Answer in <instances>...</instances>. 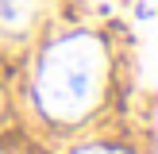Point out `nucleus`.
Here are the masks:
<instances>
[{
  "label": "nucleus",
  "mask_w": 158,
  "mask_h": 154,
  "mask_svg": "<svg viewBox=\"0 0 158 154\" xmlns=\"http://www.w3.org/2000/svg\"><path fill=\"white\" fill-rule=\"evenodd\" d=\"M81 154H116V150H81Z\"/></svg>",
  "instance_id": "obj_3"
},
{
  "label": "nucleus",
  "mask_w": 158,
  "mask_h": 154,
  "mask_svg": "<svg viewBox=\"0 0 158 154\" xmlns=\"http://www.w3.org/2000/svg\"><path fill=\"white\" fill-rule=\"evenodd\" d=\"M39 15V0H0V31L23 35Z\"/></svg>",
  "instance_id": "obj_2"
},
{
  "label": "nucleus",
  "mask_w": 158,
  "mask_h": 154,
  "mask_svg": "<svg viewBox=\"0 0 158 154\" xmlns=\"http://www.w3.org/2000/svg\"><path fill=\"white\" fill-rule=\"evenodd\" d=\"M104 73H108V58H104L100 38L89 31H69V35L54 38L39 58L35 100L58 123L81 120L100 100Z\"/></svg>",
  "instance_id": "obj_1"
}]
</instances>
